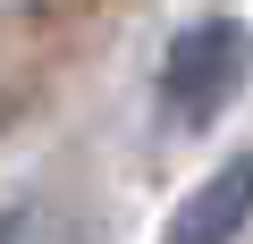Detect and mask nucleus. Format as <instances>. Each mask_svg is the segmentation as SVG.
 <instances>
[{"label": "nucleus", "mask_w": 253, "mask_h": 244, "mask_svg": "<svg viewBox=\"0 0 253 244\" xmlns=\"http://www.w3.org/2000/svg\"><path fill=\"white\" fill-rule=\"evenodd\" d=\"M245 219H253V152L219 160L194 194H177V219L161 227V244H236Z\"/></svg>", "instance_id": "f03ea898"}, {"label": "nucleus", "mask_w": 253, "mask_h": 244, "mask_svg": "<svg viewBox=\"0 0 253 244\" xmlns=\"http://www.w3.org/2000/svg\"><path fill=\"white\" fill-rule=\"evenodd\" d=\"M0 244H34V210H26V202L0 210Z\"/></svg>", "instance_id": "7ed1b4c3"}, {"label": "nucleus", "mask_w": 253, "mask_h": 244, "mask_svg": "<svg viewBox=\"0 0 253 244\" xmlns=\"http://www.w3.org/2000/svg\"><path fill=\"white\" fill-rule=\"evenodd\" d=\"M253 76V34L236 17H203L169 42L161 59V118H169V135H194L211 127V118L236 101V84Z\"/></svg>", "instance_id": "f257e3e1"}]
</instances>
